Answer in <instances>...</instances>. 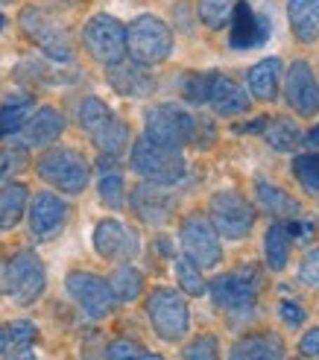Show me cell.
I'll list each match as a JSON object with an SVG mask.
<instances>
[{
  "mask_svg": "<svg viewBox=\"0 0 319 360\" xmlns=\"http://www.w3.org/2000/svg\"><path fill=\"white\" fill-rule=\"evenodd\" d=\"M173 50L170 27L155 15H141L126 27V53L135 65H162Z\"/></svg>",
  "mask_w": 319,
  "mask_h": 360,
  "instance_id": "6da1fadb",
  "label": "cell"
},
{
  "mask_svg": "<svg viewBox=\"0 0 319 360\" xmlns=\"http://www.w3.org/2000/svg\"><path fill=\"white\" fill-rule=\"evenodd\" d=\"M132 167L138 176H144L150 185H176L185 176V155L164 143H155L147 135L135 141L132 150Z\"/></svg>",
  "mask_w": 319,
  "mask_h": 360,
  "instance_id": "7a4b0ae2",
  "label": "cell"
},
{
  "mask_svg": "<svg viewBox=\"0 0 319 360\" xmlns=\"http://www.w3.org/2000/svg\"><path fill=\"white\" fill-rule=\"evenodd\" d=\"M44 264L35 252H18L9 261H0V293L18 304H32L44 293Z\"/></svg>",
  "mask_w": 319,
  "mask_h": 360,
  "instance_id": "3957f363",
  "label": "cell"
},
{
  "mask_svg": "<svg viewBox=\"0 0 319 360\" xmlns=\"http://www.w3.org/2000/svg\"><path fill=\"white\" fill-rule=\"evenodd\" d=\"M82 41L85 50L105 68L126 59V27L112 15H94L82 30Z\"/></svg>",
  "mask_w": 319,
  "mask_h": 360,
  "instance_id": "277c9868",
  "label": "cell"
},
{
  "mask_svg": "<svg viewBox=\"0 0 319 360\" xmlns=\"http://www.w3.org/2000/svg\"><path fill=\"white\" fill-rule=\"evenodd\" d=\"M147 314H150L155 334L162 340H167V343H176V340H182L188 334L190 311H188L182 293L170 290V287H158V290L150 293Z\"/></svg>",
  "mask_w": 319,
  "mask_h": 360,
  "instance_id": "5b68a950",
  "label": "cell"
},
{
  "mask_svg": "<svg viewBox=\"0 0 319 360\" xmlns=\"http://www.w3.org/2000/svg\"><path fill=\"white\" fill-rule=\"evenodd\" d=\"M39 176L65 193H82L88 185V161L77 150H47L39 158Z\"/></svg>",
  "mask_w": 319,
  "mask_h": 360,
  "instance_id": "8992f818",
  "label": "cell"
},
{
  "mask_svg": "<svg viewBox=\"0 0 319 360\" xmlns=\"http://www.w3.org/2000/svg\"><path fill=\"white\" fill-rule=\"evenodd\" d=\"M21 30L30 35L32 44H39L53 62H70L74 59V47H70L67 30L50 18L44 9L39 6H27L21 12Z\"/></svg>",
  "mask_w": 319,
  "mask_h": 360,
  "instance_id": "52a82bcc",
  "label": "cell"
},
{
  "mask_svg": "<svg viewBox=\"0 0 319 360\" xmlns=\"http://www.w3.org/2000/svg\"><path fill=\"white\" fill-rule=\"evenodd\" d=\"M197 132V117H190L179 105H152L147 112V138L164 147L182 150L193 141Z\"/></svg>",
  "mask_w": 319,
  "mask_h": 360,
  "instance_id": "ba28073f",
  "label": "cell"
},
{
  "mask_svg": "<svg viewBox=\"0 0 319 360\" xmlns=\"http://www.w3.org/2000/svg\"><path fill=\"white\" fill-rule=\"evenodd\" d=\"M211 226L223 238H232V240L246 238L255 226V208L237 191H220L211 200Z\"/></svg>",
  "mask_w": 319,
  "mask_h": 360,
  "instance_id": "9c48e42d",
  "label": "cell"
},
{
  "mask_svg": "<svg viewBox=\"0 0 319 360\" xmlns=\"http://www.w3.org/2000/svg\"><path fill=\"white\" fill-rule=\"evenodd\" d=\"M182 246L188 252V258L200 269L217 266L223 258L217 229L211 226V220L202 217V214H190V217L182 223Z\"/></svg>",
  "mask_w": 319,
  "mask_h": 360,
  "instance_id": "30bf717a",
  "label": "cell"
},
{
  "mask_svg": "<svg viewBox=\"0 0 319 360\" xmlns=\"http://www.w3.org/2000/svg\"><path fill=\"white\" fill-rule=\"evenodd\" d=\"M67 293L74 296L79 302V308L88 314V316H94V319H103V316H109L115 311V296L109 290V281H103L91 273H70L67 276Z\"/></svg>",
  "mask_w": 319,
  "mask_h": 360,
  "instance_id": "8fae6325",
  "label": "cell"
},
{
  "mask_svg": "<svg viewBox=\"0 0 319 360\" xmlns=\"http://www.w3.org/2000/svg\"><path fill=\"white\" fill-rule=\"evenodd\" d=\"M208 293L220 308H249L258 293V281H255V266H243V273H232V276H217L208 284Z\"/></svg>",
  "mask_w": 319,
  "mask_h": 360,
  "instance_id": "7c38bea8",
  "label": "cell"
},
{
  "mask_svg": "<svg viewBox=\"0 0 319 360\" xmlns=\"http://www.w3.org/2000/svg\"><path fill=\"white\" fill-rule=\"evenodd\" d=\"M285 85H287V103L293 105L296 115L313 117L319 112V82L308 62H293Z\"/></svg>",
  "mask_w": 319,
  "mask_h": 360,
  "instance_id": "4fadbf2b",
  "label": "cell"
},
{
  "mask_svg": "<svg viewBox=\"0 0 319 360\" xmlns=\"http://www.w3.org/2000/svg\"><path fill=\"white\" fill-rule=\"evenodd\" d=\"M94 249L109 261H129L138 255V238L129 226L117 220H103L94 229Z\"/></svg>",
  "mask_w": 319,
  "mask_h": 360,
  "instance_id": "5bb4252c",
  "label": "cell"
},
{
  "mask_svg": "<svg viewBox=\"0 0 319 360\" xmlns=\"http://www.w3.org/2000/svg\"><path fill=\"white\" fill-rule=\"evenodd\" d=\"M270 18L258 15L249 4H237L232 6V47L246 50V47H258L270 39Z\"/></svg>",
  "mask_w": 319,
  "mask_h": 360,
  "instance_id": "9a60e30c",
  "label": "cell"
},
{
  "mask_svg": "<svg viewBox=\"0 0 319 360\" xmlns=\"http://www.w3.org/2000/svg\"><path fill=\"white\" fill-rule=\"evenodd\" d=\"M132 208L144 223L162 226V223H167L173 217L176 202H173V196H167L162 191V185H150L147 182V185H138L132 191Z\"/></svg>",
  "mask_w": 319,
  "mask_h": 360,
  "instance_id": "2e32d148",
  "label": "cell"
},
{
  "mask_svg": "<svg viewBox=\"0 0 319 360\" xmlns=\"http://www.w3.org/2000/svg\"><path fill=\"white\" fill-rule=\"evenodd\" d=\"M65 217H67V205L53 193H39L30 205V229L39 238H53L65 226Z\"/></svg>",
  "mask_w": 319,
  "mask_h": 360,
  "instance_id": "e0dca14e",
  "label": "cell"
},
{
  "mask_svg": "<svg viewBox=\"0 0 319 360\" xmlns=\"http://www.w3.org/2000/svg\"><path fill=\"white\" fill-rule=\"evenodd\" d=\"M208 103L214 105V112L223 115V117H235V115H243L249 109V97L246 91L223 74H211V88H208Z\"/></svg>",
  "mask_w": 319,
  "mask_h": 360,
  "instance_id": "ac0fdd59",
  "label": "cell"
},
{
  "mask_svg": "<svg viewBox=\"0 0 319 360\" xmlns=\"http://www.w3.org/2000/svg\"><path fill=\"white\" fill-rule=\"evenodd\" d=\"M109 82L117 94H126V97H147L155 88V79L147 70L135 62H126V59L109 68Z\"/></svg>",
  "mask_w": 319,
  "mask_h": 360,
  "instance_id": "d6986e66",
  "label": "cell"
},
{
  "mask_svg": "<svg viewBox=\"0 0 319 360\" xmlns=\"http://www.w3.org/2000/svg\"><path fill=\"white\" fill-rule=\"evenodd\" d=\"M65 132V117L56 112V109H39L21 129V141L27 147H44V143L56 141L59 135Z\"/></svg>",
  "mask_w": 319,
  "mask_h": 360,
  "instance_id": "ffe728a7",
  "label": "cell"
},
{
  "mask_svg": "<svg viewBox=\"0 0 319 360\" xmlns=\"http://www.w3.org/2000/svg\"><path fill=\"white\" fill-rule=\"evenodd\" d=\"M290 30L302 44L319 39V0H287Z\"/></svg>",
  "mask_w": 319,
  "mask_h": 360,
  "instance_id": "44dd1931",
  "label": "cell"
},
{
  "mask_svg": "<svg viewBox=\"0 0 319 360\" xmlns=\"http://www.w3.org/2000/svg\"><path fill=\"white\" fill-rule=\"evenodd\" d=\"M281 357H285V346H281L275 334L243 337L228 354V360H281Z\"/></svg>",
  "mask_w": 319,
  "mask_h": 360,
  "instance_id": "7402d4cb",
  "label": "cell"
},
{
  "mask_svg": "<svg viewBox=\"0 0 319 360\" xmlns=\"http://www.w3.org/2000/svg\"><path fill=\"white\" fill-rule=\"evenodd\" d=\"M278 82H281V62L278 59H263L249 70V91L261 103H273L278 97Z\"/></svg>",
  "mask_w": 319,
  "mask_h": 360,
  "instance_id": "603a6c76",
  "label": "cell"
},
{
  "mask_svg": "<svg viewBox=\"0 0 319 360\" xmlns=\"http://www.w3.org/2000/svg\"><path fill=\"white\" fill-rule=\"evenodd\" d=\"M32 115V97L30 94H12L0 105V135H15L24 129V123Z\"/></svg>",
  "mask_w": 319,
  "mask_h": 360,
  "instance_id": "cb8c5ba5",
  "label": "cell"
},
{
  "mask_svg": "<svg viewBox=\"0 0 319 360\" xmlns=\"http://www.w3.org/2000/svg\"><path fill=\"white\" fill-rule=\"evenodd\" d=\"M91 138H94L97 150H100L105 158H117L120 153H126V147H129V126L123 123V120H117V117H112V120L105 123L97 135H91Z\"/></svg>",
  "mask_w": 319,
  "mask_h": 360,
  "instance_id": "d4e9b609",
  "label": "cell"
},
{
  "mask_svg": "<svg viewBox=\"0 0 319 360\" xmlns=\"http://www.w3.org/2000/svg\"><path fill=\"white\" fill-rule=\"evenodd\" d=\"M27 188L24 185H6L0 191V231L15 229L24 217V208H27Z\"/></svg>",
  "mask_w": 319,
  "mask_h": 360,
  "instance_id": "484cf974",
  "label": "cell"
},
{
  "mask_svg": "<svg viewBox=\"0 0 319 360\" xmlns=\"http://www.w3.org/2000/svg\"><path fill=\"white\" fill-rule=\"evenodd\" d=\"M109 290H112L115 302H135L144 293V276H141L135 266H117L109 278Z\"/></svg>",
  "mask_w": 319,
  "mask_h": 360,
  "instance_id": "4316f807",
  "label": "cell"
},
{
  "mask_svg": "<svg viewBox=\"0 0 319 360\" xmlns=\"http://www.w3.org/2000/svg\"><path fill=\"white\" fill-rule=\"evenodd\" d=\"M263 252H267V264L273 273L287 266V258H290V235L285 226H270L267 238H263Z\"/></svg>",
  "mask_w": 319,
  "mask_h": 360,
  "instance_id": "83f0119b",
  "label": "cell"
},
{
  "mask_svg": "<svg viewBox=\"0 0 319 360\" xmlns=\"http://www.w3.org/2000/svg\"><path fill=\"white\" fill-rule=\"evenodd\" d=\"M255 188H258V200L263 202V208H267L273 217H290V214H296L299 205H296V200L287 191H281V188H275L270 182H258Z\"/></svg>",
  "mask_w": 319,
  "mask_h": 360,
  "instance_id": "f1b7e54d",
  "label": "cell"
},
{
  "mask_svg": "<svg viewBox=\"0 0 319 360\" xmlns=\"http://www.w3.org/2000/svg\"><path fill=\"white\" fill-rule=\"evenodd\" d=\"M263 132H267V143L275 153H290L299 143V126L290 117L267 120V129H263Z\"/></svg>",
  "mask_w": 319,
  "mask_h": 360,
  "instance_id": "f546056e",
  "label": "cell"
},
{
  "mask_svg": "<svg viewBox=\"0 0 319 360\" xmlns=\"http://www.w3.org/2000/svg\"><path fill=\"white\" fill-rule=\"evenodd\" d=\"M112 117H115V115L109 112V105H105L103 100H97V97H88V100L82 103V109H79V123H82V129H85L88 135H97Z\"/></svg>",
  "mask_w": 319,
  "mask_h": 360,
  "instance_id": "4dcf8cb0",
  "label": "cell"
},
{
  "mask_svg": "<svg viewBox=\"0 0 319 360\" xmlns=\"http://www.w3.org/2000/svg\"><path fill=\"white\" fill-rule=\"evenodd\" d=\"M176 276H179V284L188 296H205L208 293V284L205 278L200 276V266L193 264L190 258H176Z\"/></svg>",
  "mask_w": 319,
  "mask_h": 360,
  "instance_id": "1f68e13d",
  "label": "cell"
},
{
  "mask_svg": "<svg viewBox=\"0 0 319 360\" xmlns=\"http://www.w3.org/2000/svg\"><path fill=\"white\" fill-rule=\"evenodd\" d=\"M293 173L308 193H319V153L293 158Z\"/></svg>",
  "mask_w": 319,
  "mask_h": 360,
  "instance_id": "d6a6232c",
  "label": "cell"
},
{
  "mask_svg": "<svg viewBox=\"0 0 319 360\" xmlns=\"http://www.w3.org/2000/svg\"><path fill=\"white\" fill-rule=\"evenodd\" d=\"M100 196H103V202L109 208H123L126 188H123L120 170H103V176H100Z\"/></svg>",
  "mask_w": 319,
  "mask_h": 360,
  "instance_id": "836d02e7",
  "label": "cell"
},
{
  "mask_svg": "<svg viewBox=\"0 0 319 360\" xmlns=\"http://www.w3.org/2000/svg\"><path fill=\"white\" fill-rule=\"evenodd\" d=\"M232 15V0H200V21L211 30H220Z\"/></svg>",
  "mask_w": 319,
  "mask_h": 360,
  "instance_id": "e575fe53",
  "label": "cell"
},
{
  "mask_svg": "<svg viewBox=\"0 0 319 360\" xmlns=\"http://www.w3.org/2000/svg\"><path fill=\"white\" fill-rule=\"evenodd\" d=\"M109 360H164V357L141 349L138 343H132V340H115L109 346Z\"/></svg>",
  "mask_w": 319,
  "mask_h": 360,
  "instance_id": "d590c367",
  "label": "cell"
},
{
  "mask_svg": "<svg viewBox=\"0 0 319 360\" xmlns=\"http://www.w3.org/2000/svg\"><path fill=\"white\" fill-rule=\"evenodd\" d=\"M208 88H211V74H188L182 82V94L188 103L202 105L208 103Z\"/></svg>",
  "mask_w": 319,
  "mask_h": 360,
  "instance_id": "8d00e7d4",
  "label": "cell"
},
{
  "mask_svg": "<svg viewBox=\"0 0 319 360\" xmlns=\"http://www.w3.org/2000/svg\"><path fill=\"white\" fill-rule=\"evenodd\" d=\"M35 340H39V328L27 319L12 322L9 331H6V346H12V349H30Z\"/></svg>",
  "mask_w": 319,
  "mask_h": 360,
  "instance_id": "74e56055",
  "label": "cell"
},
{
  "mask_svg": "<svg viewBox=\"0 0 319 360\" xmlns=\"http://www.w3.org/2000/svg\"><path fill=\"white\" fill-rule=\"evenodd\" d=\"M217 340L214 337H200L185 349V360H217Z\"/></svg>",
  "mask_w": 319,
  "mask_h": 360,
  "instance_id": "f35d334b",
  "label": "cell"
},
{
  "mask_svg": "<svg viewBox=\"0 0 319 360\" xmlns=\"http://www.w3.org/2000/svg\"><path fill=\"white\" fill-rule=\"evenodd\" d=\"M24 165H27L24 150H18V147L15 150H4V153H0V182L9 179V176H15Z\"/></svg>",
  "mask_w": 319,
  "mask_h": 360,
  "instance_id": "ab89813d",
  "label": "cell"
},
{
  "mask_svg": "<svg viewBox=\"0 0 319 360\" xmlns=\"http://www.w3.org/2000/svg\"><path fill=\"white\" fill-rule=\"evenodd\" d=\"M299 278H302L305 284H311V287H319V246L305 255L302 266H299Z\"/></svg>",
  "mask_w": 319,
  "mask_h": 360,
  "instance_id": "60d3db41",
  "label": "cell"
},
{
  "mask_svg": "<svg viewBox=\"0 0 319 360\" xmlns=\"http://www.w3.org/2000/svg\"><path fill=\"white\" fill-rule=\"evenodd\" d=\"M281 316H285L287 326L299 328L305 322V311H302V304H296V302H281Z\"/></svg>",
  "mask_w": 319,
  "mask_h": 360,
  "instance_id": "b9f144b4",
  "label": "cell"
},
{
  "mask_svg": "<svg viewBox=\"0 0 319 360\" xmlns=\"http://www.w3.org/2000/svg\"><path fill=\"white\" fill-rule=\"evenodd\" d=\"M299 349H302L305 357H316V360H319V328H311V331L302 337Z\"/></svg>",
  "mask_w": 319,
  "mask_h": 360,
  "instance_id": "7bdbcfd3",
  "label": "cell"
},
{
  "mask_svg": "<svg viewBox=\"0 0 319 360\" xmlns=\"http://www.w3.org/2000/svg\"><path fill=\"white\" fill-rule=\"evenodd\" d=\"M237 132H246V135H258V132H263L267 129V120L263 117H258V120H252V123H243V126H235Z\"/></svg>",
  "mask_w": 319,
  "mask_h": 360,
  "instance_id": "ee69618b",
  "label": "cell"
},
{
  "mask_svg": "<svg viewBox=\"0 0 319 360\" xmlns=\"http://www.w3.org/2000/svg\"><path fill=\"white\" fill-rule=\"evenodd\" d=\"M311 231H313V226H299V223H293L287 235H293V238H308Z\"/></svg>",
  "mask_w": 319,
  "mask_h": 360,
  "instance_id": "f6af8a7d",
  "label": "cell"
},
{
  "mask_svg": "<svg viewBox=\"0 0 319 360\" xmlns=\"http://www.w3.org/2000/svg\"><path fill=\"white\" fill-rule=\"evenodd\" d=\"M308 143H311V147H319V126L308 135Z\"/></svg>",
  "mask_w": 319,
  "mask_h": 360,
  "instance_id": "bcb514c9",
  "label": "cell"
},
{
  "mask_svg": "<svg viewBox=\"0 0 319 360\" xmlns=\"http://www.w3.org/2000/svg\"><path fill=\"white\" fill-rule=\"evenodd\" d=\"M4 349H6V331L0 328V352H4Z\"/></svg>",
  "mask_w": 319,
  "mask_h": 360,
  "instance_id": "7dc6e473",
  "label": "cell"
},
{
  "mask_svg": "<svg viewBox=\"0 0 319 360\" xmlns=\"http://www.w3.org/2000/svg\"><path fill=\"white\" fill-rule=\"evenodd\" d=\"M4 24H6V18H4V15H0V30H4Z\"/></svg>",
  "mask_w": 319,
  "mask_h": 360,
  "instance_id": "c3c4849f",
  "label": "cell"
},
{
  "mask_svg": "<svg viewBox=\"0 0 319 360\" xmlns=\"http://www.w3.org/2000/svg\"><path fill=\"white\" fill-rule=\"evenodd\" d=\"M0 4H12V0H0Z\"/></svg>",
  "mask_w": 319,
  "mask_h": 360,
  "instance_id": "681fc988",
  "label": "cell"
}]
</instances>
